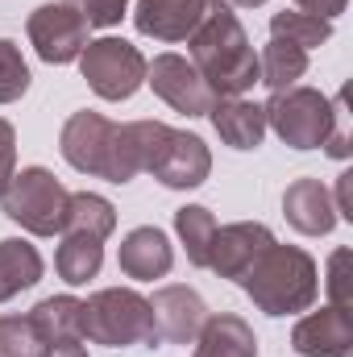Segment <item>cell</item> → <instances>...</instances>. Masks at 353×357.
I'll use <instances>...</instances> for the list:
<instances>
[{
    "instance_id": "obj_16",
    "label": "cell",
    "mask_w": 353,
    "mask_h": 357,
    "mask_svg": "<svg viewBox=\"0 0 353 357\" xmlns=\"http://www.w3.org/2000/svg\"><path fill=\"white\" fill-rule=\"evenodd\" d=\"M117 266H121V274H129V278L154 282V278H167V274H171L175 250H171V241H167L163 229L142 225V229L125 233V241H121V250H117Z\"/></svg>"
},
{
    "instance_id": "obj_4",
    "label": "cell",
    "mask_w": 353,
    "mask_h": 357,
    "mask_svg": "<svg viewBox=\"0 0 353 357\" xmlns=\"http://www.w3.org/2000/svg\"><path fill=\"white\" fill-rule=\"evenodd\" d=\"M133 133H137L142 171H150L163 187L191 191L212 175V154L195 133L171 129L163 121H133Z\"/></svg>"
},
{
    "instance_id": "obj_10",
    "label": "cell",
    "mask_w": 353,
    "mask_h": 357,
    "mask_svg": "<svg viewBox=\"0 0 353 357\" xmlns=\"http://www.w3.org/2000/svg\"><path fill=\"white\" fill-rule=\"evenodd\" d=\"M146 84L183 116H208L216 104V91L183 54H158L154 63H146Z\"/></svg>"
},
{
    "instance_id": "obj_33",
    "label": "cell",
    "mask_w": 353,
    "mask_h": 357,
    "mask_svg": "<svg viewBox=\"0 0 353 357\" xmlns=\"http://www.w3.org/2000/svg\"><path fill=\"white\" fill-rule=\"evenodd\" d=\"M333 208H337V216H345L353 220V171L337 178V199H333Z\"/></svg>"
},
{
    "instance_id": "obj_3",
    "label": "cell",
    "mask_w": 353,
    "mask_h": 357,
    "mask_svg": "<svg viewBox=\"0 0 353 357\" xmlns=\"http://www.w3.org/2000/svg\"><path fill=\"white\" fill-rule=\"evenodd\" d=\"M246 287V295L254 299V307L266 316H295L308 312L320 295V274L308 250L299 245H266L254 258V266L237 278Z\"/></svg>"
},
{
    "instance_id": "obj_15",
    "label": "cell",
    "mask_w": 353,
    "mask_h": 357,
    "mask_svg": "<svg viewBox=\"0 0 353 357\" xmlns=\"http://www.w3.org/2000/svg\"><path fill=\"white\" fill-rule=\"evenodd\" d=\"M283 216L295 233L303 237H329L337 225V208H333V191L320 178H295L283 191Z\"/></svg>"
},
{
    "instance_id": "obj_21",
    "label": "cell",
    "mask_w": 353,
    "mask_h": 357,
    "mask_svg": "<svg viewBox=\"0 0 353 357\" xmlns=\"http://www.w3.org/2000/svg\"><path fill=\"white\" fill-rule=\"evenodd\" d=\"M308 75V50L283 42V38H270L258 54V84L274 91H287V88H299V79Z\"/></svg>"
},
{
    "instance_id": "obj_12",
    "label": "cell",
    "mask_w": 353,
    "mask_h": 357,
    "mask_svg": "<svg viewBox=\"0 0 353 357\" xmlns=\"http://www.w3.org/2000/svg\"><path fill=\"white\" fill-rule=\"evenodd\" d=\"M216 0H137L133 8V25L142 38L154 42H187L200 21L212 13Z\"/></svg>"
},
{
    "instance_id": "obj_13",
    "label": "cell",
    "mask_w": 353,
    "mask_h": 357,
    "mask_svg": "<svg viewBox=\"0 0 353 357\" xmlns=\"http://www.w3.org/2000/svg\"><path fill=\"white\" fill-rule=\"evenodd\" d=\"M291 345L299 357H350L353 354V320L341 307H320L308 312L291 328Z\"/></svg>"
},
{
    "instance_id": "obj_32",
    "label": "cell",
    "mask_w": 353,
    "mask_h": 357,
    "mask_svg": "<svg viewBox=\"0 0 353 357\" xmlns=\"http://www.w3.org/2000/svg\"><path fill=\"white\" fill-rule=\"evenodd\" d=\"M295 4H299V13H312V17H320V21H333V17L345 13L350 0H295Z\"/></svg>"
},
{
    "instance_id": "obj_19",
    "label": "cell",
    "mask_w": 353,
    "mask_h": 357,
    "mask_svg": "<svg viewBox=\"0 0 353 357\" xmlns=\"http://www.w3.org/2000/svg\"><path fill=\"white\" fill-rule=\"evenodd\" d=\"M42 254L21 241V237H4L0 241V303H8L13 295L29 291L38 278H42Z\"/></svg>"
},
{
    "instance_id": "obj_30",
    "label": "cell",
    "mask_w": 353,
    "mask_h": 357,
    "mask_svg": "<svg viewBox=\"0 0 353 357\" xmlns=\"http://www.w3.org/2000/svg\"><path fill=\"white\" fill-rule=\"evenodd\" d=\"M13 175H17V133H13V125L0 116V195L8 191Z\"/></svg>"
},
{
    "instance_id": "obj_28",
    "label": "cell",
    "mask_w": 353,
    "mask_h": 357,
    "mask_svg": "<svg viewBox=\"0 0 353 357\" xmlns=\"http://www.w3.org/2000/svg\"><path fill=\"white\" fill-rule=\"evenodd\" d=\"M63 4H71L88 25L96 29H108V25H121V17H125V8H129V0H63Z\"/></svg>"
},
{
    "instance_id": "obj_14",
    "label": "cell",
    "mask_w": 353,
    "mask_h": 357,
    "mask_svg": "<svg viewBox=\"0 0 353 357\" xmlns=\"http://www.w3.org/2000/svg\"><path fill=\"white\" fill-rule=\"evenodd\" d=\"M266 245H274L270 229L258 220H237L216 229L212 250H208V270H216L220 278H241L246 270L254 266V258L262 254Z\"/></svg>"
},
{
    "instance_id": "obj_2",
    "label": "cell",
    "mask_w": 353,
    "mask_h": 357,
    "mask_svg": "<svg viewBox=\"0 0 353 357\" xmlns=\"http://www.w3.org/2000/svg\"><path fill=\"white\" fill-rule=\"evenodd\" d=\"M59 150L80 175H96V178H108V183H129V178L142 175L133 121L117 125L104 112H88V108L71 112L63 133H59Z\"/></svg>"
},
{
    "instance_id": "obj_31",
    "label": "cell",
    "mask_w": 353,
    "mask_h": 357,
    "mask_svg": "<svg viewBox=\"0 0 353 357\" xmlns=\"http://www.w3.org/2000/svg\"><path fill=\"white\" fill-rule=\"evenodd\" d=\"M345 266H350V250H337L333 262H329V291H333V307L350 312V287H345Z\"/></svg>"
},
{
    "instance_id": "obj_29",
    "label": "cell",
    "mask_w": 353,
    "mask_h": 357,
    "mask_svg": "<svg viewBox=\"0 0 353 357\" xmlns=\"http://www.w3.org/2000/svg\"><path fill=\"white\" fill-rule=\"evenodd\" d=\"M324 150L333 154V158H350V116H345V91L333 100V133H329V142H324Z\"/></svg>"
},
{
    "instance_id": "obj_25",
    "label": "cell",
    "mask_w": 353,
    "mask_h": 357,
    "mask_svg": "<svg viewBox=\"0 0 353 357\" xmlns=\"http://www.w3.org/2000/svg\"><path fill=\"white\" fill-rule=\"evenodd\" d=\"M270 38H283L299 50H312V46H324L333 38V21H320V17L299 13V8H283L270 17Z\"/></svg>"
},
{
    "instance_id": "obj_18",
    "label": "cell",
    "mask_w": 353,
    "mask_h": 357,
    "mask_svg": "<svg viewBox=\"0 0 353 357\" xmlns=\"http://www.w3.org/2000/svg\"><path fill=\"white\" fill-rule=\"evenodd\" d=\"M191 357H258V337L241 316L216 312V316L204 320Z\"/></svg>"
},
{
    "instance_id": "obj_1",
    "label": "cell",
    "mask_w": 353,
    "mask_h": 357,
    "mask_svg": "<svg viewBox=\"0 0 353 357\" xmlns=\"http://www.w3.org/2000/svg\"><path fill=\"white\" fill-rule=\"evenodd\" d=\"M187 63L204 75L216 100L246 96L258 84V50L250 46L246 25L225 0H216L212 13L200 21V29L187 38Z\"/></svg>"
},
{
    "instance_id": "obj_11",
    "label": "cell",
    "mask_w": 353,
    "mask_h": 357,
    "mask_svg": "<svg viewBox=\"0 0 353 357\" xmlns=\"http://www.w3.org/2000/svg\"><path fill=\"white\" fill-rule=\"evenodd\" d=\"M150 316H154V333H158V341H167V345H191V341L200 337L204 320H208V307H204L200 291L171 282V287L154 291V299H150Z\"/></svg>"
},
{
    "instance_id": "obj_7",
    "label": "cell",
    "mask_w": 353,
    "mask_h": 357,
    "mask_svg": "<svg viewBox=\"0 0 353 357\" xmlns=\"http://www.w3.org/2000/svg\"><path fill=\"white\" fill-rule=\"evenodd\" d=\"M266 108V129L278 133L291 150H320L333 133V100L316 88H287L274 91Z\"/></svg>"
},
{
    "instance_id": "obj_23",
    "label": "cell",
    "mask_w": 353,
    "mask_h": 357,
    "mask_svg": "<svg viewBox=\"0 0 353 357\" xmlns=\"http://www.w3.org/2000/svg\"><path fill=\"white\" fill-rule=\"evenodd\" d=\"M175 229H179V241L187 250V262L200 270H208V250H212V237H216V216L204 208V204H187L175 212Z\"/></svg>"
},
{
    "instance_id": "obj_26",
    "label": "cell",
    "mask_w": 353,
    "mask_h": 357,
    "mask_svg": "<svg viewBox=\"0 0 353 357\" xmlns=\"http://www.w3.org/2000/svg\"><path fill=\"white\" fill-rule=\"evenodd\" d=\"M46 341L29 316H0V357H42Z\"/></svg>"
},
{
    "instance_id": "obj_22",
    "label": "cell",
    "mask_w": 353,
    "mask_h": 357,
    "mask_svg": "<svg viewBox=\"0 0 353 357\" xmlns=\"http://www.w3.org/2000/svg\"><path fill=\"white\" fill-rule=\"evenodd\" d=\"M100 266H104V241H96L88 233H63L59 254H54V270L63 282L84 287L88 278L100 274Z\"/></svg>"
},
{
    "instance_id": "obj_6",
    "label": "cell",
    "mask_w": 353,
    "mask_h": 357,
    "mask_svg": "<svg viewBox=\"0 0 353 357\" xmlns=\"http://www.w3.org/2000/svg\"><path fill=\"white\" fill-rule=\"evenodd\" d=\"M0 208L8 220H17L25 233L33 237H54L67 229V208H71V191L50 175L46 167H25L21 175H13L8 191L0 195Z\"/></svg>"
},
{
    "instance_id": "obj_34",
    "label": "cell",
    "mask_w": 353,
    "mask_h": 357,
    "mask_svg": "<svg viewBox=\"0 0 353 357\" xmlns=\"http://www.w3.org/2000/svg\"><path fill=\"white\" fill-rule=\"evenodd\" d=\"M42 357H88V349L80 345V341H50Z\"/></svg>"
},
{
    "instance_id": "obj_5",
    "label": "cell",
    "mask_w": 353,
    "mask_h": 357,
    "mask_svg": "<svg viewBox=\"0 0 353 357\" xmlns=\"http://www.w3.org/2000/svg\"><path fill=\"white\" fill-rule=\"evenodd\" d=\"M84 337L91 345L129 349V345H158L150 299L133 287H104L84 299Z\"/></svg>"
},
{
    "instance_id": "obj_27",
    "label": "cell",
    "mask_w": 353,
    "mask_h": 357,
    "mask_svg": "<svg viewBox=\"0 0 353 357\" xmlns=\"http://www.w3.org/2000/svg\"><path fill=\"white\" fill-rule=\"evenodd\" d=\"M29 91V67L21 59V46L0 38V104H13Z\"/></svg>"
},
{
    "instance_id": "obj_20",
    "label": "cell",
    "mask_w": 353,
    "mask_h": 357,
    "mask_svg": "<svg viewBox=\"0 0 353 357\" xmlns=\"http://www.w3.org/2000/svg\"><path fill=\"white\" fill-rule=\"evenodd\" d=\"M33 328L42 333V341H84V299L75 295H50L29 312Z\"/></svg>"
},
{
    "instance_id": "obj_9",
    "label": "cell",
    "mask_w": 353,
    "mask_h": 357,
    "mask_svg": "<svg viewBox=\"0 0 353 357\" xmlns=\"http://www.w3.org/2000/svg\"><path fill=\"white\" fill-rule=\"evenodd\" d=\"M25 29H29V46L38 50V59L63 67V63H75V59L84 54L91 25L71 8V4L59 0V4H42V8H33Z\"/></svg>"
},
{
    "instance_id": "obj_8",
    "label": "cell",
    "mask_w": 353,
    "mask_h": 357,
    "mask_svg": "<svg viewBox=\"0 0 353 357\" xmlns=\"http://www.w3.org/2000/svg\"><path fill=\"white\" fill-rule=\"evenodd\" d=\"M80 71L100 100H129L146 84V54L125 38H96L80 54Z\"/></svg>"
},
{
    "instance_id": "obj_35",
    "label": "cell",
    "mask_w": 353,
    "mask_h": 357,
    "mask_svg": "<svg viewBox=\"0 0 353 357\" xmlns=\"http://www.w3.org/2000/svg\"><path fill=\"white\" fill-rule=\"evenodd\" d=\"M229 4H241V8H254V4H266V0H229Z\"/></svg>"
},
{
    "instance_id": "obj_17",
    "label": "cell",
    "mask_w": 353,
    "mask_h": 357,
    "mask_svg": "<svg viewBox=\"0 0 353 357\" xmlns=\"http://www.w3.org/2000/svg\"><path fill=\"white\" fill-rule=\"evenodd\" d=\"M212 129L220 133L225 146L233 150H258L266 137V108L246 100V96H225L212 104Z\"/></svg>"
},
{
    "instance_id": "obj_24",
    "label": "cell",
    "mask_w": 353,
    "mask_h": 357,
    "mask_svg": "<svg viewBox=\"0 0 353 357\" xmlns=\"http://www.w3.org/2000/svg\"><path fill=\"white\" fill-rule=\"evenodd\" d=\"M117 229V208L96 195V191H71V208H67V229L63 233H88L96 241H104Z\"/></svg>"
}]
</instances>
